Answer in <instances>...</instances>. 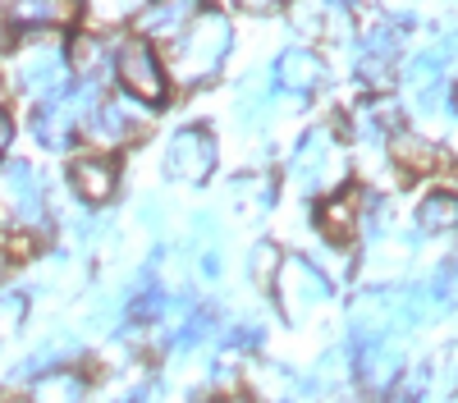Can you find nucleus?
Instances as JSON below:
<instances>
[{"mask_svg": "<svg viewBox=\"0 0 458 403\" xmlns=\"http://www.w3.org/2000/svg\"><path fill=\"white\" fill-rule=\"evenodd\" d=\"M229 46H234V23H229L225 10H198L193 23L183 28V37L174 42V60L165 64L179 83L198 88V83H211Z\"/></svg>", "mask_w": 458, "mask_h": 403, "instance_id": "nucleus-1", "label": "nucleus"}, {"mask_svg": "<svg viewBox=\"0 0 458 403\" xmlns=\"http://www.w3.org/2000/svg\"><path fill=\"white\" fill-rule=\"evenodd\" d=\"M10 83L32 97V101H60L64 97V83H69V60L64 51L55 46V37H23L10 55Z\"/></svg>", "mask_w": 458, "mask_h": 403, "instance_id": "nucleus-2", "label": "nucleus"}, {"mask_svg": "<svg viewBox=\"0 0 458 403\" xmlns=\"http://www.w3.org/2000/svg\"><path fill=\"white\" fill-rule=\"evenodd\" d=\"M114 79H120L124 97L138 105H161L170 92V69L161 60V51L147 42V37L129 32L120 46H114Z\"/></svg>", "mask_w": 458, "mask_h": 403, "instance_id": "nucleus-3", "label": "nucleus"}, {"mask_svg": "<svg viewBox=\"0 0 458 403\" xmlns=\"http://www.w3.org/2000/svg\"><path fill=\"white\" fill-rule=\"evenodd\" d=\"M271 289H276V303H280V312L289 321H302L308 312H317L330 298V280L308 262V256H284Z\"/></svg>", "mask_w": 458, "mask_h": 403, "instance_id": "nucleus-4", "label": "nucleus"}, {"mask_svg": "<svg viewBox=\"0 0 458 403\" xmlns=\"http://www.w3.org/2000/svg\"><path fill=\"white\" fill-rule=\"evenodd\" d=\"M47 211V189L32 165L5 161L0 165V220H10L14 230H32Z\"/></svg>", "mask_w": 458, "mask_h": 403, "instance_id": "nucleus-5", "label": "nucleus"}, {"mask_svg": "<svg viewBox=\"0 0 458 403\" xmlns=\"http://www.w3.org/2000/svg\"><path fill=\"white\" fill-rule=\"evenodd\" d=\"M216 170V138L207 129H179L165 147V174L179 183H202Z\"/></svg>", "mask_w": 458, "mask_h": 403, "instance_id": "nucleus-6", "label": "nucleus"}, {"mask_svg": "<svg viewBox=\"0 0 458 403\" xmlns=\"http://www.w3.org/2000/svg\"><path fill=\"white\" fill-rule=\"evenodd\" d=\"M147 129V115H142V105L129 101V97H106L97 101V110L88 115L83 133L106 142V147H120V142H133L138 133Z\"/></svg>", "mask_w": 458, "mask_h": 403, "instance_id": "nucleus-7", "label": "nucleus"}, {"mask_svg": "<svg viewBox=\"0 0 458 403\" xmlns=\"http://www.w3.org/2000/svg\"><path fill=\"white\" fill-rule=\"evenodd\" d=\"M69 189L88 206H101L120 193V161L110 152H79L69 161Z\"/></svg>", "mask_w": 458, "mask_h": 403, "instance_id": "nucleus-8", "label": "nucleus"}, {"mask_svg": "<svg viewBox=\"0 0 458 403\" xmlns=\"http://www.w3.org/2000/svg\"><path fill=\"white\" fill-rule=\"evenodd\" d=\"M358 381L371 390V394H386L394 381H399V372H403V348H399V340L394 335H380V340H367V344H358Z\"/></svg>", "mask_w": 458, "mask_h": 403, "instance_id": "nucleus-9", "label": "nucleus"}, {"mask_svg": "<svg viewBox=\"0 0 458 403\" xmlns=\"http://www.w3.org/2000/svg\"><path fill=\"white\" fill-rule=\"evenodd\" d=\"M362 211H367V197H362L358 189H339V193H330V197L317 206V230H321L335 248H344V243L358 239Z\"/></svg>", "mask_w": 458, "mask_h": 403, "instance_id": "nucleus-10", "label": "nucleus"}, {"mask_svg": "<svg viewBox=\"0 0 458 403\" xmlns=\"http://www.w3.org/2000/svg\"><path fill=\"white\" fill-rule=\"evenodd\" d=\"M326 83V60L308 46H289L280 60H276V88L289 92V97H312L317 88Z\"/></svg>", "mask_w": 458, "mask_h": 403, "instance_id": "nucleus-11", "label": "nucleus"}, {"mask_svg": "<svg viewBox=\"0 0 458 403\" xmlns=\"http://www.w3.org/2000/svg\"><path fill=\"white\" fill-rule=\"evenodd\" d=\"M330 174H339V156H335L330 133L317 129L293 152V179H298V189H321V183H330Z\"/></svg>", "mask_w": 458, "mask_h": 403, "instance_id": "nucleus-12", "label": "nucleus"}, {"mask_svg": "<svg viewBox=\"0 0 458 403\" xmlns=\"http://www.w3.org/2000/svg\"><path fill=\"white\" fill-rule=\"evenodd\" d=\"M193 14H198V5H147V10H138V19H142L138 37H147L151 46L157 42H179L183 28L193 23Z\"/></svg>", "mask_w": 458, "mask_h": 403, "instance_id": "nucleus-13", "label": "nucleus"}, {"mask_svg": "<svg viewBox=\"0 0 458 403\" xmlns=\"http://www.w3.org/2000/svg\"><path fill=\"white\" fill-rule=\"evenodd\" d=\"M417 225L427 234H454L458 230V193L454 189H431L417 202Z\"/></svg>", "mask_w": 458, "mask_h": 403, "instance_id": "nucleus-14", "label": "nucleus"}, {"mask_svg": "<svg viewBox=\"0 0 458 403\" xmlns=\"http://www.w3.org/2000/svg\"><path fill=\"white\" fill-rule=\"evenodd\" d=\"M79 10L73 5H14L5 19L14 23V28H28L23 37H47L55 23H64V19H73Z\"/></svg>", "mask_w": 458, "mask_h": 403, "instance_id": "nucleus-15", "label": "nucleus"}, {"mask_svg": "<svg viewBox=\"0 0 458 403\" xmlns=\"http://www.w3.org/2000/svg\"><path fill=\"white\" fill-rule=\"evenodd\" d=\"M390 156H394V165L408 170V174H427V170L436 165V147H431L427 138H417V133H394V138H390Z\"/></svg>", "mask_w": 458, "mask_h": 403, "instance_id": "nucleus-16", "label": "nucleus"}, {"mask_svg": "<svg viewBox=\"0 0 458 403\" xmlns=\"http://www.w3.org/2000/svg\"><path fill=\"white\" fill-rule=\"evenodd\" d=\"M106 64H114V55L106 51L101 37H92V32H79V37H73V46H69V69H73V73H83V79H97Z\"/></svg>", "mask_w": 458, "mask_h": 403, "instance_id": "nucleus-17", "label": "nucleus"}, {"mask_svg": "<svg viewBox=\"0 0 458 403\" xmlns=\"http://www.w3.org/2000/svg\"><path fill=\"white\" fill-rule=\"evenodd\" d=\"M88 385L79 372H51L47 381H37L32 390V403H83Z\"/></svg>", "mask_w": 458, "mask_h": 403, "instance_id": "nucleus-18", "label": "nucleus"}, {"mask_svg": "<svg viewBox=\"0 0 458 403\" xmlns=\"http://www.w3.org/2000/svg\"><path fill=\"white\" fill-rule=\"evenodd\" d=\"M79 14H83V32L101 37V32H124V23L138 14V5H101V0H92Z\"/></svg>", "mask_w": 458, "mask_h": 403, "instance_id": "nucleus-19", "label": "nucleus"}, {"mask_svg": "<svg viewBox=\"0 0 458 403\" xmlns=\"http://www.w3.org/2000/svg\"><path fill=\"white\" fill-rule=\"evenodd\" d=\"M280 262H284V256H280L276 243H257V248L248 252V275H252L257 284H271L276 271H280Z\"/></svg>", "mask_w": 458, "mask_h": 403, "instance_id": "nucleus-20", "label": "nucleus"}, {"mask_svg": "<svg viewBox=\"0 0 458 403\" xmlns=\"http://www.w3.org/2000/svg\"><path fill=\"white\" fill-rule=\"evenodd\" d=\"M289 14H293V23H298V28H312V32H317V28H321V19H326V5H312V10H302V5H298V10H289Z\"/></svg>", "mask_w": 458, "mask_h": 403, "instance_id": "nucleus-21", "label": "nucleus"}, {"mask_svg": "<svg viewBox=\"0 0 458 403\" xmlns=\"http://www.w3.org/2000/svg\"><path fill=\"white\" fill-rule=\"evenodd\" d=\"M10 142H14V115H10L5 105H0V152H5Z\"/></svg>", "mask_w": 458, "mask_h": 403, "instance_id": "nucleus-22", "label": "nucleus"}, {"mask_svg": "<svg viewBox=\"0 0 458 403\" xmlns=\"http://www.w3.org/2000/svg\"><path fill=\"white\" fill-rule=\"evenodd\" d=\"M225 403H252V399H243V394H234V399H225Z\"/></svg>", "mask_w": 458, "mask_h": 403, "instance_id": "nucleus-23", "label": "nucleus"}, {"mask_svg": "<svg viewBox=\"0 0 458 403\" xmlns=\"http://www.w3.org/2000/svg\"><path fill=\"white\" fill-rule=\"evenodd\" d=\"M449 101H454V110H458V92H454V97H449Z\"/></svg>", "mask_w": 458, "mask_h": 403, "instance_id": "nucleus-24", "label": "nucleus"}]
</instances>
